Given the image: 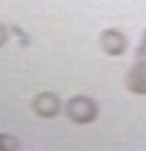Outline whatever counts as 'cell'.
I'll return each instance as SVG.
<instances>
[{
    "label": "cell",
    "instance_id": "1",
    "mask_svg": "<svg viewBox=\"0 0 146 151\" xmlns=\"http://www.w3.org/2000/svg\"><path fill=\"white\" fill-rule=\"evenodd\" d=\"M5 42V30L2 28V25H0V45Z\"/></svg>",
    "mask_w": 146,
    "mask_h": 151
}]
</instances>
